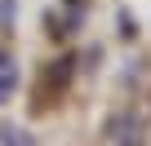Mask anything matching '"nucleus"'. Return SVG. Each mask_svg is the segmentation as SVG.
Masks as SVG:
<instances>
[{
  "label": "nucleus",
  "instance_id": "nucleus-3",
  "mask_svg": "<svg viewBox=\"0 0 151 146\" xmlns=\"http://www.w3.org/2000/svg\"><path fill=\"white\" fill-rule=\"evenodd\" d=\"M0 146H31V133L22 124H0Z\"/></svg>",
  "mask_w": 151,
  "mask_h": 146
},
{
  "label": "nucleus",
  "instance_id": "nucleus-1",
  "mask_svg": "<svg viewBox=\"0 0 151 146\" xmlns=\"http://www.w3.org/2000/svg\"><path fill=\"white\" fill-rule=\"evenodd\" d=\"M71 58H62V62H49V71H45V80H40V106H53V98L58 93H67V80H71Z\"/></svg>",
  "mask_w": 151,
  "mask_h": 146
},
{
  "label": "nucleus",
  "instance_id": "nucleus-2",
  "mask_svg": "<svg viewBox=\"0 0 151 146\" xmlns=\"http://www.w3.org/2000/svg\"><path fill=\"white\" fill-rule=\"evenodd\" d=\"M14 89H18V66H14L9 53H0V102H9Z\"/></svg>",
  "mask_w": 151,
  "mask_h": 146
}]
</instances>
